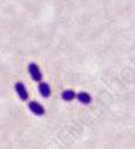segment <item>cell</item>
<instances>
[{"mask_svg":"<svg viewBox=\"0 0 135 149\" xmlns=\"http://www.w3.org/2000/svg\"><path fill=\"white\" fill-rule=\"evenodd\" d=\"M28 73H30V76H31V79L34 80V81H37V83H39V81H42V79H43V74H42V72H41V69H39V67L35 63H31V64H28Z\"/></svg>","mask_w":135,"mask_h":149,"instance_id":"obj_1","label":"cell"},{"mask_svg":"<svg viewBox=\"0 0 135 149\" xmlns=\"http://www.w3.org/2000/svg\"><path fill=\"white\" fill-rule=\"evenodd\" d=\"M28 110L34 114V115H38V117L45 115V107H43L39 102H34V100L28 103Z\"/></svg>","mask_w":135,"mask_h":149,"instance_id":"obj_2","label":"cell"},{"mask_svg":"<svg viewBox=\"0 0 135 149\" xmlns=\"http://www.w3.org/2000/svg\"><path fill=\"white\" fill-rule=\"evenodd\" d=\"M15 92L18 94L22 100H27L28 99V92H27V88L22 81H16L15 83Z\"/></svg>","mask_w":135,"mask_h":149,"instance_id":"obj_3","label":"cell"},{"mask_svg":"<svg viewBox=\"0 0 135 149\" xmlns=\"http://www.w3.org/2000/svg\"><path fill=\"white\" fill-rule=\"evenodd\" d=\"M38 91L42 98H50L51 95V90H50V86L45 81H39V86H38Z\"/></svg>","mask_w":135,"mask_h":149,"instance_id":"obj_4","label":"cell"},{"mask_svg":"<svg viewBox=\"0 0 135 149\" xmlns=\"http://www.w3.org/2000/svg\"><path fill=\"white\" fill-rule=\"evenodd\" d=\"M77 99H78V102L80 103H82V104H89V103L92 102V98H91V95L88 94V92H78L77 95Z\"/></svg>","mask_w":135,"mask_h":149,"instance_id":"obj_5","label":"cell"},{"mask_svg":"<svg viewBox=\"0 0 135 149\" xmlns=\"http://www.w3.org/2000/svg\"><path fill=\"white\" fill-rule=\"evenodd\" d=\"M61 98L64 99L65 102H72V100L76 99V92H74L73 90H65L64 92H62Z\"/></svg>","mask_w":135,"mask_h":149,"instance_id":"obj_6","label":"cell"}]
</instances>
